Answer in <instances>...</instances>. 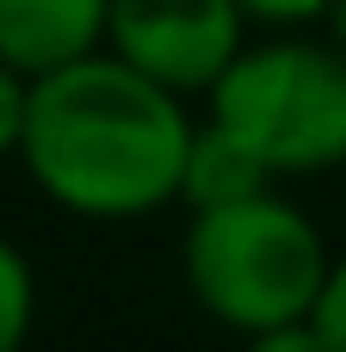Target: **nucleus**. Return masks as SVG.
Returning <instances> with one entry per match:
<instances>
[{"label":"nucleus","instance_id":"nucleus-1","mask_svg":"<svg viewBox=\"0 0 346 352\" xmlns=\"http://www.w3.org/2000/svg\"><path fill=\"white\" fill-rule=\"evenodd\" d=\"M198 99L93 50L31 80L19 167L43 204L74 223H142L180 204Z\"/></svg>","mask_w":346,"mask_h":352},{"label":"nucleus","instance_id":"nucleus-2","mask_svg":"<svg viewBox=\"0 0 346 352\" xmlns=\"http://www.w3.org/2000/svg\"><path fill=\"white\" fill-rule=\"evenodd\" d=\"M334 248L322 223L266 186L235 204L186 210L180 235V285L204 322L266 352H322L310 316L322 303Z\"/></svg>","mask_w":346,"mask_h":352},{"label":"nucleus","instance_id":"nucleus-3","mask_svg":"<svg viewBox=\"0 0 346 352\" xmlns=\"http://www.w3.org/2000/svg\"><path fill=\"white\" fill-rule=\"evenodd\" d=\"M210 124L260 155V167L285 179H322L346 167V50L316 31H266L248 37L241 56L198 99Z\"/></svg>","mask_w":346,"mask_h":352},{"label":"nucleus","instance_id":"nucleus-4","mask_svg":"<svg viewBox=\"0 0 346 352\" xmlns=\"http://www.w3.org/2000/svg\"><path fill=\"white\" fill-rule=\"evenodd\" d=\"M248 37L254 19L241 0H111L105 50H118L130 68L155 74L161 87L204 99Z\"/></svg>","mask_w":346,"mask_h":352},{"label":"nucleus","instance_id":"nucleus-5","mask_svg":"<svg viewBox=\"0 0 346 352\" xmlns=\"http://www.w3.org/2000/svg\"><path fill=\"white\" fill-rule=\"evenodd\" d=\"M111 0H0V62L19 74H56L105 50Z\"/></svg>","mask_w":346,"mask_h":352},{"label":"nucleus","instance_id":"nucleus-6","mask_svg":"<svg viewBox=\"0 0 346 352\" xmlns=\"http://www.w3.org/2000/svg\"><path fill=\"white\" fill-rule=\"evenodd\" d=\"M266 186H279V179L260 167V155L198 111V136H192V148H186V179H180V210L235 204V198H254V192H266Z\"/></svg>","mask_w":346,"mask_h":352},{"label":"nucleus","instance_id":"nucleus-7","mask_svg":"<svg viewBox=\"0 0 346 352\" xmlns=\"http://www.w3.org/2000/svg\"><path fill=\"white\" fill-rule=\"evenodd\" d=\"M31 328H37V266L12 235H0V352H19Z\"/></svg>","mask_w":346,"mask_h":352},{"label":"nucleus","instance_id":"nucleus-8","mask_svg":"<svg viewBox=\"0 0 346 352\" xmlns=\"http://www.w3.org/2000/svg\"><path fill=\"white\" fill-rule=\"evenodd\" d=\"M25 118H31V74H19L12 62H0V161H19Z\"/></svg>","mask_w":346,"mask_h":352},{"label":"nucleus","instance_id":"nucleus-9","mask_svg":"<svg viewBox=\"0 0 346 352\" xmlns=\"http://www.w3.org/2000/svg\"><path fill=\"white\" fill-rule=\"evenodd\" d=\"M310 328H316L322 352H346V254H334V266H328V285H322Z\"/></svg>","mask_w":346,"mask_h":352},{"label":"nucleus","instance_id":"nucleus-10","mask_svg":"<svg viewBox=\"0 0 346 352\" xmlns=\"http://www.w3.org/2000/svg\"><path fill=\"white\" fill-rule=\"evenodd\" d=\"M241 6L260 31H316L334 12V0H241Z\"/></svg>","mask_w":346,"mask_h":352},{"label":"nucleus","instance_id":"nucleus-11","mask_svg":"<svg viewBox=\"0 0 346 352\" xmlns=\"http://www.w3.org/2000/svg\"><path fill=\"white\" fill-rule=\"evenodd\" d=\"M322 31H328V37H334V43L346 50V0H334V12L322 19Z\"/></svg>","mask_w":346,"mask_h":352}]
</instances>
